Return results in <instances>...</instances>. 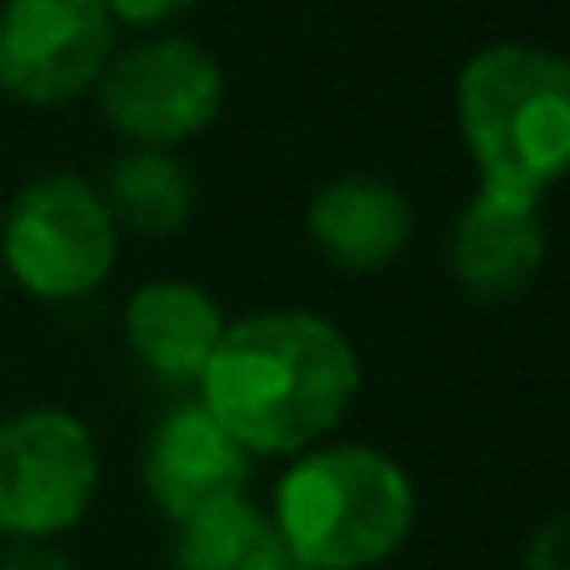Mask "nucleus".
<instances>
[{"instance_id": "nucleus-14", "label": "nucleus", "mask_w": 570, "mask_h": 570, "mask_svg": "<svg viewBox=\"0 0 570 570\" xmlns=\"http://www.w3.org/2000/svg\"><path fill=\"white\" fill-rule=\"evenodd\" d=\"M190 6H196V0H106L116 26H140V30L170 26V20H180Z\"/></svg>"}, {"instance_id": "nucleus-5", "label": "nucleus", "mask_w": 570, "mask_h": 570, "mask_svg": "<svg viewBox=\"0 0 570 570\" xmlns=\"http://www.w3.org/2000/svg\"><path fill=\"white\" fill-rule=\"evenodd\" d=\"M100 455L70 411H20L0 421V535L50 541L90 511Z\"/></svg>"}, {"instance_id": "nucleus-12", "label": "nucleus", "mask_w": 570, "mask_h": 570, "mask_svg": "<svg viewBox=\"0 0 570 570\" xmlns=\"http://www.w3.org/2000/svg\"><path fill=\"white\" fill-rule=\"evenodd\" d=\"M106 206L116 226H130L140 236H170L196 210V176L170 150L136 146L110 166Z\"/></svg>"}, {"instance_id": "nucleus-16", "label": "nucleus", "mask_w": 570, "mask_h": 570, "mask_svg": "<svg viewBox=\"0 0 570 570\" xmlns=\"http://www.w3.org/2000/svg\"><path fill=\"white\" fill-rule=\"evenodd\" d=\"M240 570H311V566L291 551V541H285L276 525H266V535L250 546V556L240 561Z\"/></svg>"}, {"instance_id": "nucleus-11", "label": "nucleus", "mask_w": 570, "mask_h": 570, "mask_svg": "<svg viewBox=\"0 0 570 570\" xmlns=\"http://www.w3.org/2000/svg\"><path fill=\"white\" fill-rule=\"evenodd\" d=\"M220 331H226L220 305L186 281H150L126 305L130 351L166 385H196Z\"/></svg>"}, {"instance_id": "nucleus-3", "label": "nucleus", "mask_w": 570, "mask_h": 570, "mask_svg": "<svg viewBox=\"0 0 570 570\" xmlns=\"http://www.w3.org/2000/svg\"><path fill=\"white\" fill-rule=\"evenodd\" d=\"M271 525L311 570H371L411 541V475L371 445L301 451L276 485Z\"/></svg>"}, {"instance_id": "nucleus-10", "label": "nucleus", "mask_w": 570, "mask_h": 570, "mask_svg": "<svg viewBox=\"0 0 570 570\" xmlns=\"http://www.w3.org/2000/svg\"><path fill=\"white\" fill-rule=\"evenodd\" d=\"M305 230H311L315 250L341 271H381L411 246L415 210L385 180L341 176L315 190Z\"/></svg>"}, {"instance_id": "nucleus-4", "label": "nucleus", "mask_w": 570, "mask_h": 570, "mask_svg": "<svg viewBox=\"0 0 570 570\" xmlns=\"http://www.w3.org/2000/svg\"><path fill=\"white\" fill-rule=\"evenodd\" d=\"M0 256L36 301L90 295L116 266V220L106 196L70 170L30 180L6 210Z\"/></svg>"}, {"instance_id": "nucleus-15", "label": "nucleus", "mask_w": 570, "mask_h": 570, "mask_svg": "<svg viewBox=\"0 0 570 570\" xmlns=\"http://www.w3.org/2000/svg\"><path fill=\"white\" fill-rule=\"evenodd\" d=\"M525 570H566V521L551 515L525 546Z\"/></svg>"}, {"instance_id": "nucleus-17", "label": "nucleus", "mask_w": 570, "mask_h": 570, "mask_svg": "<svg viewBox=\"0 0 570 570\" xmlns=\"http://www.w3.org/2000/svg\"><path fill=\"white\" fill-rule=\"evenodd\" d=\"M0 570H76L50 541H16L0 556Z\"/></svg>"}, {"instance_id": "nucleus-6", "label": "nucleus", "mask_w": 570, "mask_h": 570, "mask_svg": "<svg viewBox=\"0 0 570 570\" xmlns=\"http://www.w3.org/2000/svg\"><path fill=\"white\" fill-rule=\"evenodd\" d=\"M106 120L136 146H180L216 126L226 76L216 56L186 36H156L110 56L96 80Z\"/></svg>"}, {"instance_id": "nucleus-1", "label": "nucleus", "mask_w": 570, "mask_h": 570, "mask_svg": "<svg viewBox=\"0 0 570 570\" xmlns=\"http://www.w3.org/2000/svg\"><path fill=\"white\" fill-rule=\"evenodd\" d=\"M196 385L246 455H301L355 401L361 361L325 315L261 311L220 331Z\"/></svg>"}, {"instance_id": "nucleus-7", "label": "nucleus", "mask_w": 570, "mask_h": 570, "mask_svg": "<svg viewBox=\"0 0 570 570\" xmlns=\"http://www.w3.org/2000/svg\"><path fill=\"white\" fill-rule=\"evenodd\" d=\"M116 56L106 0H6L0 6V90L26 106H66L96 90Z\"/></svg>"}, {"instance_id": "nucleus-9", "label": "nucleus", "mask_w": 570, "mask_h": 570, "mask_svg": "<svg viewBox=\"0 0 570 570\" xmlns=\"http://www.w3.org/2000/svg\"><path fill=\"white\" fill-rule=\"evenodd\" d=\"M546 261L541 200L515 190L475 186L451 230V266L471 301H511L521 295Z\"/></svg>"}, {"instance_id": "nucleus-13", "label": "nucleus", "mask_w": 570, "mask_h": 570, "mask_svg": "<svg viewBox=\"0 0 570 570\" xmlns=\"http://www.w3.org/2000/svg\"><path fill=\"white\" fill-rule=\"evenodd\" d=\"M261 505L246 501V491L220 495V501L196 505L176 521V566L180 570H240L250 546L266 535Z\"/></svg>"}, {"instance_id": "nucleus-8", "label": "nucleus", "mask_w": 570, "mask_h": 570, "mask_svg": "<svg viewBox=\"0 0 570 570\" xmlns=\"http://www.w3.org/2000/svg\"><path fill=\"white\" fill-rule=\"evenodd\" d=\"M250 455L200 401L170 405L146 441V495L166 521H180L196 505L236 495L246 485Z\"/></svg>"}, {"instance_id": "nucleus-2", "label": "nucleus", "mask_w": 570, "mask_h": 570, "mask_svg": "<svg viewBox=\"0 0 570 570\" xmlns=\"http://www.w3.org/2000/svg\"><path fill=\"white\" fill-rule=\"evenodd\" d=\"M455 116L481 186L546 196L570 160V66L541 46H485L465 60Z\"/></svg>"}]
</instances>
